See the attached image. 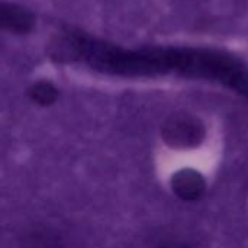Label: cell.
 I'll list each match as a JSON object with an SVG mask.
<instances>
[{"instance_id": "1", "label": "cell", "mask_w": 248, "mask_h": 248, "mask_svg": "<svg viewBox=\"0 0 248 248\" xmlns=\"http://www.w3.org/2000/svg\"><path fill=\"white\" fill-rule=\"evenodd\" d=\"M173 192L186 202H195L205 193L206 185L201 173L193 169H183L171 179Z\"/></svg>"}, {"instance_id": "2", "label": "cell", "mask_w": 248, "mask_h": 248, "mask_svg": "<svg viewBox=\"0 0 248 248\" xmlns=\"http://www.w3.org/2000/svg\"><path fill=\"white\" fill-rule=\"evenodd\" d=\"M166 134L170 137V141L179 142L182 145H187V144H196V142H199L198 135L202 134V131L192 121L179 119V121H174L173 125H169L167 126Z\"/></svg>"}, {"instance_id": "3", "label": "cell", "mask_w": 248, "mask_h": 248, "mask_svg": "<svg viewBox=\"0 0 248 248\" xmlns=\"http://www.w3.org/2000/svg\"><path fill=\"white\" fill-rule=\"evenodd\" d=\"M1 22H3V25L9 26V29H12V31L25 32L32 25V17H31L29 13L23 12V9L10 6L9 9L3 7V10H1Z\"/></svg>"}, {"instance_id": "4", "label": "cell", "mask_w": 248, "mask_h": 248, "mask_svg": "<svg viewBox=\"0 0 248 248\" xmlns=\"http://www.w3.org/2000/svg\"><path fill=\"white\" fill-rule=\"evenodd\" d=\"M31 97L39 105H51L57 99V90L48 83H38L32 87Z\"/></svg>"}, {"instance_id": "5", "label": "cell", "mask_w": 248, "mask_h": 248, "mask_svg": "<svg viewBox=\"0 0 248 248\" xmlns=\"http://www.w3.org/2000/svg\"><path fill=\"white\" fill-rule=\"evenodd\" d=\"M164 248H186V247H179V246H170V247H164Z\"/></svg>"}]
</instances>
